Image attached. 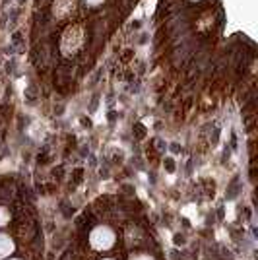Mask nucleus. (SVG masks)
I'll list each match as a JSON object with an SVG mask.
<instances>
[{"label": "nucleus", "instance_id": "nucleus-5", "mask_svg": "<svg viewBox=\"0 0 258 260\" xmlns=\"http://www.w3.org/2000/svg\"><path fill=\"white\" fill-rule=\"evenodd\" d=\"M103 260H113V258H103Z\"/></svg>", "mask_w": 258, "mask_h": 260}, {"label": "nucleus", "instance_id": "nucleus-2", "mask_svg": "<svg viewBox=\"0 0 258 260\" xmlns=\"http://www.w3.org/2000/svg\"><path fill=\"white\" fill-rule=\"evenodd\" d=\"M12 252H14V241L10 239V235L0 233V260L8 258Z\"/></svg>", "mask_w": 258, "mask_h": 260}, {"label": "nucleus", "instance_id": "nucleus-1", "mask_svg": "<svg viewBox=\"0 0 258 260\" xmlns=\"http://www.w3.org/2000/svg\"><path fill=\"white\" fill-rule=\"evenodd\" d=\"M115 243H117V235H115V231L109 228V225H97L89 233V245H91V249L109 250L115 247Z\"/></svg>", "mask_w": 258, "mask_h": 260}, {"label": "nucleus", "instance_id": "nucleus-6", "mask_svg": "<svg viewBox=\"0 0 258 260\" xmlns=\"http://www.w3.org/2000/svg\"><path fill=\"white\" fill-rule=\"evenodd\" d=\"M10 260H18V258H10Z\"/></svg>", "mask_w": 258, "mask_h": 260}, {"label": "nucleus", "instance_id": "nucleus-4", "mask_svg": "<svg viewBox=\"0 0 258 260\" xmlns=\"http://www.w3.org/2000/svg\"><path fill=\"white\" fill-rule=\"evenodd\" d=\"M87 4H99V2H103V0H86Z\"/></svg>", "mask_w": 258, "mask_h": 260}, {"label": "nucleus", "instance_id": "nucleus-3", "mask_svg": "<svg viewBox=\"0 0 258 260\" xmlns=\"http://www.w3.org/2000/svg\"><path fill=\"white\" fill-rule=\"evenodd\" d=\"M128 260H153V256L146 254V252H136V254H130Z\"/></svg>", "mask_w": 258, "mask_h": 260}]
</instances>
